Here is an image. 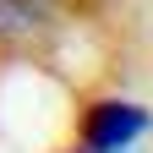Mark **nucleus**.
Listing matches in <instances>:
<instances>
[{
	"label": "nucleus",
	"mask_w": 153,
	"mask_h": 153,
	"mask_svg": "<svg viewBox=\"0 0 153 153\" xmlns=\"http://www.w3.org/2000/svg\"><path fill=\"white\" fill-rule=\"evenodd\" d=\"M44 22V0H0V38H22Z\"/></svg>",
	"instance_id": "2"
},
{
	"label": "nucleus",
	"mask_w": 153,
	"mask_h": 153,
	"mask_svg": "<svg viewBox=\"0 0 153 153\" xmlns=\"http://www.w3.org/2000/svg\"><path fill=\"white\" fill-rule=\"evenodd\" d=\"M82 153H93V148H82Z\"/></svg>",
	"instance_id": "3"
},
{
	"label": "nucleus",
	"mask_w": 153,
	"mask_h": 153,
	"mask_svg": "<svg viewBox=\"0 0 153 153\" xmlns=\"http://www.w3.org/2000/svg\"><path fill=\"white\" fill-rule=\"evenodd\" d=\"M142 131H148V109L131 99H99L82 115V148L93 153H126Z\"/></svg>",
	"instance_id": "1"
}]
</instances>
